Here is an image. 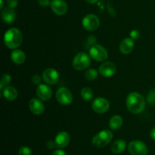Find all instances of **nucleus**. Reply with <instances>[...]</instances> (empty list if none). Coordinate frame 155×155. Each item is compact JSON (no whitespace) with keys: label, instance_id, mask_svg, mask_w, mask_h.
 Listing matches in <instances>:
<instances>
[{"label":"nucleus","instance_id":"obj_4","mask_svg":"<svg viewBox=\"0 0 155 155\" xmlns=\"http://www.w3.org/2000/svg\"><path fill=\"white\" fill-rule=\"evenodd\" d=\"M91 64L90 55L85 52H80L73 60V67L77 71H84L87 69Z\"/></svg>","mask_w":155,"mask_h":155},{"label":"nucleus","instance_id":"obj_5","mask_svg":"<svg viewBox=\"0 0 155 155\" xmlns=\"http://www.w3.org/2000/svg\"><path fill=\"white\" fill-rule=\"evenodd\" d=\"M89 55L91 58L98 62H102L108 58L107 49L102 45L95 44L89 49Z\"/></svg>","mask_w":155,"mask_h":155},{"label":"nucleus","instance_id":"obj_28","mask_svg":"<svg viewBox=\"0 0 155 155\" xmlns=\"http://www.w3.org/2000/svg\"><path fill=\"white\" fill-rule=\"evenodd\" d=\"M42 80V77H40L39 74H35V75L32 77V82H33L35 85L41 84Z\"/></svg>","mask_w":155,"mask_h":155},{"label":"nucleus","instance_id":"obj_26","mask_svg":"<svg viewBox=\"0 0 155 155\" xmlns=\"http://www.w3.org/2000/svg\"><path fill=\"white\" fill-rule=\"evenodd\" d=\"M18 155H32V151L29 147L22 146L18 150Z\"/></svg>","mask_w":155,"mask_h":155},{"label":"nucleus","instance_id":"obj_22","mask_svg":"<svg viewBox=\"0 0 155 155\" xmlns=\"http://www.w3.org/2000/svg\"><path fill=\"white\" fill-rule=\"evenodd\" d=\"M82 98L86 101H89L92 99L94 96V92L91 88L84 87L82 89L81 92H80Z\"/></svg>","mask_w":155,"mask_h":155},{"label":"nucleus","instance_id":"obj_6","mask_svg":"<svg viewBox=\"0 0 155 155\" xmlns=\"http://www.w3.org/2000/svg\"><path fill=\"white\" fill-rule=\"evenodd\" d=\"M128 150L131 155H147L148 151L147 145L140 140L130 142L128 145Z\"/></svg>","mask_w":155,"mask_h":155},{"label":"nucleus","instance_id":"obj_16","mask_svg":"<svg viewBox=\"0 0 155 155\" xmlns=\"http://www.w3.org/2000/svg\"><path fill=\"white\" fill-rule=\"evenodd\" d=\"M134 41L131 38H125L120 44V51L123 54H129L134 49Z\"/></svg>","mask_w":155,"mask_h":155},{"label":"nucleus","instance_id":"obj_18","mask_svg":"<svg viewBox=\"0 0 155 155\" xmlns=\"http://www.w3.org/2000/svg\"><path fill=\"white\" fill-rule=\"evenodd\" d=\"M2 95L6 100L9 101H13L18 98V92L15 87L8 86L3 89Z\"/></svg>","mask_w":155,"mask_h":155},{"label":"nucleus","instance_id":"obj_20","mask_svg":"<svg viewBox=\"0 0 155 155\" xmlns=\"http://www.w3.org/2000/svg\"><path fill=\"white\" fill-rule=\"evenodd\" d=\"M127 148V142L124 139H117L111 145V151L114 154H119L125 151Z\"/></svg>","mask_w":155,"mask_h":155},{"label":"nucleus","instance_id":"obj_32","mask_svg":"<svg viewBox=\"0 0 155 155\" xmlns=\"http://www.w3.org/2000/svg\"><path fill=\"white\" fill-rule=\"evenodd\" d=\"M46 146L48 149H52L54 146H55V144H54V142H52V141H49V142H47Z\"/></svg>","mask_w":155,"mask_h":155},{"label":"nucleus","instance_id":"obj_13","mask_svg":"<svg viewBox=\"0 0 155 155\" xmlns=\"http://www.w3.org/2000/svg\"><path fill=\"white\" fill-rule=\"evenodd\" d=\"M36 95L38 98L43 101H48L52 96V90L46 84H39L36 88Z\"/></svg>","mask_w":155,"mask_h":155},{"label":"nucleus","instance_id":"obj_30","mask_svg":"<svg viewBox=\"0 0 155 155\" xmlns=\"http://www.w3.org/2000/svg\"><path fill=\"white\" fill-rule=\"evenodd\" d=\"M38 3L41 7H47L48 5H51L50 0H38Z\"/></svg>","mask_w":155,"mask_h":155},{"label":"nucleus","instance_id":"obj_19","mask_svg":"<svg viewBox=\"0 0 155 155\" xmlns=\"http://www.w3.org/2000/svg\"><path fill=\"white\" fill-rule=\"evenodd\" d=\"M11 59L16 64H22L26 60V54L22 50L14 49L11 54Z\"/></svg>","mask_w":155,"mask_h":155},{"label":"nucleus","instance_id":"obj_31","mask_svg":"<svg viewBox=\"0 0 155 155\" xmlns=\"http://www.w3.org/2000/svg\"><path fill=\"white\" fill-rule=\"evenodd\" d=\"M52 155H67L64 151L61 149H56L53 151Z\"/></svg>","mask_w":155,"mask_h":155},{"label":"nucleus","instance_id":"obj_33","mask_svg":"<svg viewBox=\"0 0 155 155\" xmlns=\"http://www.w3.org/2000/svg\"><path fill=\"white\" fill-rule=\"evenodd\" d=\"M150 136L151 137V139L155 140V127H154L150 132Z\"/></svg>","mask_w":155,"mask_h":155},{"label":"nucleus","instance_id":"obj_25","mask_svg":"<svg viewBox=\"0 0 155 155\" xmlns=\"http://www.w3.org/2000/svg\"><path fill=\"white\" fill-rule=\"evenodd\" d=\"M147 101L150 104L154 105L155 104V89H151L149 92V93L147 95Z\"/></svg>","mask_w":155,"mask_h":155},{"label":"nucleus","instance_id":"obj_24","mask_svg":"<svg viewBox=\"0 0 155 155\" xmlns=\"http://www.w3.org/2000/svg\"><path fill=\"white\" fill-rule=\"evenodd\" d=\"M11 82H12V77H11V76L8 74H3L2 77L1 79V82H0V89L3 90L4 88H5L6 86H8L10 84Z\"/></svg>","mask_w":155,"mask_h":155},{"label":"nucleus","instance_id":"obj_10","mask_svg":"<svg viewBox=\"0 0 155 155\" xmlns=\"http://www.w3.org/2000/svg\"><path fill=\"white\" fill-rule=\"evenodd\" d=\"M42 80L48 85H54L59 81V74L54 68H47L42 72Z\"/></svg>","mask_w":155,"mask_h":155},{"label":"nucleus","instance_id":"obj_11","mask_svg":"<svg viewBox=\"0 0 155 155\" xmlns=\"http://www.w3.org/2000/svg\"><path fill=\"white\" fill-rule=\"evenodd\" d=\"M98 72L103 77H111L117 72L116 65L111 61H105L100 65Z\"/></svg>","mask_w":155,"mask_h":155},{"label":"nucleus","instance_id":"obj_23","mask_svg":"<svg viewBox=\"0 0 155 155\" xmlns=\"http://www.w3.org/2000/svg\"><path fill=\"white\" fill-rule=\"evenodd\" d=\"M84 76L86 80L92 81L98 77V71L94 68H90V69H88L85 71Z\"/></svg>","mask_w":155,"mask_h":155},{"label":"nucleus","instance_id":"obj_12","mask_svg":"<svg viewBox=\"0 0 155 155\" xmlns=\"http://www.w3.org/2000/svg\"><path fill=\"white\" fill-rule=\"evenodd\" d=\"M50 5L52 12L57 15H65L68 11V5L64 0H52Z\"/></svg>","mask_w":155,"mask_h":155},{"label":"nucleus","instance_id":"obj_27","mask_svg":"<svg viewBox=\"0 0 155 155\" xmlns=\"http://www.w3.org/2000/svg\"><path fill=\"white\" fill-rule=\"evenodd\" d=\"M130 36L131 39H133V40H137L140 37V32L138 30H133L130 32Z\"/></svg>","mask_w":155,"mask_h":155},{"label":"nucleus","instance_id":"obj_29","mask_svg":"<svg viewBox=\"0 0 155 155\" xmlns=\"http://www.w3.org/2000/svg\"><path fill=\"white\" fill-rule=\"evenodd\" d=\"M8 7L11 8H15L18 6V0H7Z\"/></svg>","mask_w":155,"mask_h":155},{"label":"nucleus","instance_id":"obj_17","mask_svg":"<svg viewBox=\"0 0 155 155\" xmlns=\"http://www.w3.org/2000/svg\"><path fill=\"white\" fill-rule=\"evenodd\" d=\"M16 18V12L14 8H5L2 11V19L6 24H12Z\"/></svg>","mask_w":155,"mask_h":155},{"label":"nucleus","instance_id":"obj_8","mask_svg":"<svg viewBox=\"0 0 155 155\" xmlns=\"http://www.w3.org/2000/svg\"><path fill=\"white\" fill-rule=\"evenodd\" d=\"M55 97L58 103L62 105H69L73 101L72 93L66 87L59 88L56 92Z\"/></svg>","mask_w":155,"mask_h":155},{"label":"nucleus","instance_id":"obj_7","mask_svg":"<svg viewBox=\"0 0 155 155\" xmlns=\"http://www.w3.org/2000/svg\"><path fill=\"white\" fill-rule=\"evenodd\" d=\"M83 28L87 31H94L98 28L100 25V20L93 14H89L85 16L82 21Z\"/></svg>","mask_w":155,"mask_h":155},{"label":"nucleus","instance_id":"obj_1","mask_svg":"<svg viewBox=\"0 0 155 155\" xmlns=\"http://www.w3.org/2000/svg\"><path fill=\"white\" fill-rule=\"evenodd\" d=\"M127 107L133 114H140L145 108V100L140 93L136 92H130L126 99Z\"/></svg>","mask_w":155,"mask_h":155},{"label":"nucleus","instance_id":"obj_14","mask_svg":"<svg viewBox=\"0 0 155 155\" xmlns=\"http://www.w3.org/2000/svg\"><path fill=\"white\" fill-rule=\"evenodd\" d=\"M29 108L34 115H41L45 110V105L39 98H32L29 101Z\"/></svg>","mask_w":155,"mask_h":155},{"label":"nucleus","instance_id":"obj_9","mask_svg":"<svg viewBox=\"0 0 155 155\" xmlns=\"http://www.w3.org/2000/svg\"><path fill=\"white\" fill-rule=\"evenodd\" d=\"M92 108L95 113L104 114L110 108V102L102 97L96 98L92 102Z\"/></svg>","mask_w":155,"mask_h":155},{"label":"nucleus","instance_id":"obj_3","mask_svg":"<svg viewBox=\"0 0 155 155\" xmlns=\"http://www.w3.org/2000/svg\"><path fill=\"white\" fill-rule=\"evenodd\" d=\"M113 133L108 130H103L97 133L92 139V145L98 148H101L108 145L113 139Z\"/></svg>","mask_w":155,"mask_h":155},{"label":"nucleus","instance_id":"obj_21","mask_svg":"<svg viewBox=\"0 0 155 155\" xmlns=\"http://www.w3.org/2000/svg\"><path fill=\"white\" fill-rule=\"evenodd\" d=\"M123 117L120 115H114L110 118L109 121V127L112 130H117L122 127L123 125Z\"/></svg>","mask_w":155,"mask_h":155},{"label":"nucleus","instance_id":"obj_34","mask_svg":"<svg viewBox=\"0 0 155 155\" xmlns=\"http://www.w3.org/2000/svg\"><path fill=\"white\" fill-rule=\"evenodd\" d=\"M88 3H90V4H95L96 3L98 0H86Z\"/></svg>","mask_w":155,"mask_h":155},{"label":"nucleus","instance_id":"obj_35","mask_svg":"<svg viewBox=\"0 0 155 155\" xmlns=\"http://www.w3.org/2000/svg\"><path fill=\"white\" fill-rule=\"evenodd\" d=\"M0 1H1V5H0V8L2 9V8H3V4H4V3H3V0H0Z\"/></svg>","mask_w":155,"mask_h":155},{"label":"nucleus","instance_id":"obj_2","mask_svg":"<svg viewBox=\"0 0 155 155\" xmlns=\"http://www.w3.org/2000/svg\"><path fill=\"white\" fill-rule=\"evenodd\" d=\"M23 42V35L20 30L12 27L8 30L4 35V43L10 49H16Z\"/></svg>","mask_w":155,"mask_h":155},{"label":"nucleus","instance_id":"obj_15","mask_svg":"<svg viewBox=\"0 0 155 155\" xmlns=\"http://www.w3.org/2000/svg\"><path fill=\"white\" fill-rule=\"evenodd\" d=\"M70 141H71V138H70L69 134L67 132L62 131L58 133L54 142L57 148H66L69 145Z\"/></svg>","mask_w":155,"mask_h":155}]
</instances>
